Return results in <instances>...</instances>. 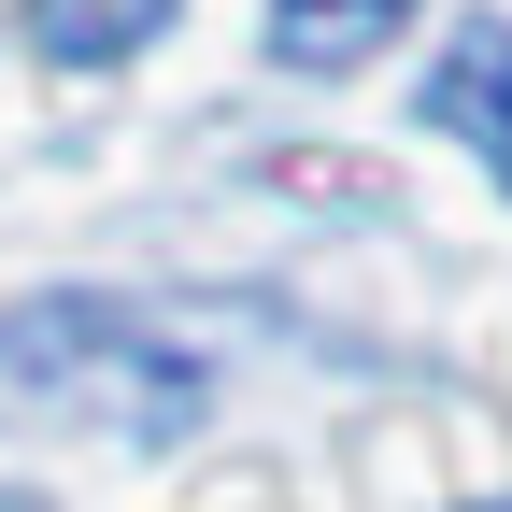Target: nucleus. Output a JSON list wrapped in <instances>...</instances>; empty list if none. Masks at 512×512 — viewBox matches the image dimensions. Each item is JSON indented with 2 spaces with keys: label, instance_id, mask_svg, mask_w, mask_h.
<instances>
[{
  "label": "nucleus",
  "instance_id": "39448f33",
  "mask_svg": "<svg viewBox=\"0 0 512 512\" xmlns=\"http://www.w3.org/2000/svg\"><path fill=\"white\" fill-rule=\"evenodd\" d=\"M0 512H43V498H0Z\"/></svg>",
  "mask_w": 512,
  "mask_h": 512
},
{
  "label": "nucleus",
  "instance_id": "f257e3e1",
  "mask_svg": "<svg viewBox=\"0 0 512 512\" xmlns=\"http://www.w3.org/2000/svg\"><path fill=\"white\" fill-rule=\"evenodd\" d=\"M200 413H214V370L171 328H143L128 299H86V285L0 299V441H128V456H157Z\"/></svg>",
  "mask_w": 512,
  "mask_h": 512
},
{
  "label": "nucleus",
  "instance_id": "423d86ee",
  "mask_svg": "<svg viewBox=\"0 0 512 512\" xmlns=\"http://www.w3.org/2000/svg\"><path fill=\"white\" fill-rule=\"evenodd\" d=\"M484 512H512V498H484Z\"/></svg>",
  "mask_w": 512,
  "mask_h": 512
},
{
  "label": "nucleus",
  "instance_id": "20e7f679",
  "mask_svg": "<svg viewBox=\"0 0 512 512\" xmlns=\"http://www.w3.org/2000/svg\"><path fill=\"white\" fill-rule=\"evenodd\" d=\"M171 15L185 0H29V43L57 57V72H114V57H143Z\"/></svg>",
  "mask_w": 512,
  "mask_h": 512
},
{
  "label": "nucleus",
  "instance_id": "f03ea898",
  "mask_svg": "<svg viewBox=\"0 0 512 512\" xmlns=\"http://www.w3.org/2000/svg\"><path fill=\"white\" fill-rule=\"evenodd\" d=\"M427 128H441V143H470V157L512 185V29H498V15H470L456 43H441V72H427Z\"/></svg>",
  "mask_w": 512,
  "mask_h": 512
},
{
  "label": "nucleus",
  "instance_id": "7ed1b4c3",
  "mask_svg": "<svg viewBox=\"0 0 512 512\" xmlns=\"http://www.w3.org/2000/svg\"><path fill=\"white\" fill-rule=\"evenodd\" d=\"M413 29V0H271V57L285 72H370Z\"/></svg>",
  "mask_w": 512,
  "mask_h": 512
}]
</instances>
